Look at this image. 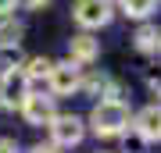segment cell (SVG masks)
<instances>
[{
  "instance_id": "1",
  "label": "cell",
  "mask_w": 161,
  "mask_h": 153,
  "mask_svg": "<svg viewBox=\"0 0 161 153\" xmlns=\"http://www.w3.org/2000/svg\"><path fill=\"white\" fill-rule=\"evenodd\" d=\"M86 125L93 128L97 139H118L132 125V110H129L125 100H97L90 118H86Z\"/></svg>"
},
{
  "instance_id": "2",
  "label": "cell",
  "mask_w": 161,
  "mask_h": 153,
  "mask_svg": "<svg viewBox=\"0 0 161 153\" xmlns=\"http://www.w3.org/2000/svg\"><path fill=\"white\" fill-rule=\"evenodd\" d=\"M115 18V4L111 0H72V22L82 32H97Z\"/></svg>"
},
{
  "instance_id": "3",
  "label": "cell",
  "mask_w": 161,
  "mask_h": 153,
  "mask_svg": "<svg viewBox=\"0 0 161 153\" xmlns=\"http://www.w3.org/2000/svg\"><path fill=\"white\" fill-rule=\"evenodd\" d=\"M50 142L58 150H72V146H79L82 135H86V121L79 118V114H58V118L50 121Z\"/></svg>"
},
{
  "instance_id": "4",
  "label": "cell",
  "mask_w": 161,
  "mask_h": 153,
  "mask_svg": "<svg viewBox=\"0 0 161 153\" xmlns=\"http://www.w3.org/2000/svg\"><path fill=\"white\" fill-rule=\"evenodd\" d=\"M79 82H82V68L75 61H54L50 75H47V85H50V96H72L79 93Z\"/></svg>"
},
{
  "instance_id": "5",
  "label": "cell",
  "mask_w": 161,
  "mask_h": 153,
  "mask_svg": "<svg viewBox=\"0 0 161 153\" xmlns=\"http://www.w3.org/2000/svg\"><path fill=\"white\" fill-rule=\"evenodd\" d=\"M18 110H22L25 125H32V128H43V125H50V121L58 118V107H54V96H50V93H29Z\"/></svg>"
},
{
  "instance_id": "6",
  "label": "cell",
  "mask_w": 161,
  "mask_h": 153,
  "mask_svg": "<svg viewBox=\"0 0 161 153\" xmlns=\"http://www.w3.org/2000/svg\"><path fill=\"white\" fill-rule=\"evenodd\" d=\"M25 96H29V79H25V71L22 68L0 71V107L4 110H18Z\"/></svg>"
},
{
  "instance_id": "7",
  "label": "cell",
  "mask_w": 161,
  "mask_h": 153,
  "mask_svg": "<svg viewBox=\"0 0 161 153\" xmlns=\"http://www.w3.org/2000/svg\"><path fill=\"white\" fill-rule=\"evenodd\" d=\"M132 132L143 142H161V103H147L132 114Z\"/></svg>"
},
{
  "instance_id": "8",
  "label": "cell",
  "mask_w": 161,
  "mask_h": 153,
  "mask_svg": "<svg viewBox=\"0 0 161 153\" xmlns=\"http://www.w3.org/2000/svg\"><path fill=\"white\" fill-rule=\"evenodd\" d=\"M100 57V39L93 32H79L68 39V61H75L79 68H86V64H93Z\"/></svg>"
},
{
  "instance_id": "9",
  "label": "cell",
  "mask_w": 161,
  "mask_h": 153,
  "mask_svg": "<svg viewBox=\"0 0 161 153\" xmlns=\"http://www.w3.org/2000/svg\"><path fill=\"white\" fill-rule=\"evenodd\" d=\"M132 46H136L140 54H158L161 50V28L158 25H140L136 32H132Z\"/></svg>"
},
{
  "instance_id": "10",
  "label": "cell",
  "mask_w": 161,
  "mask_h": 153,
  "mask_svg": "<svg viewBox=\"0 0 161 153\" xmlns=\"http://www.w3.org/2000/svg\"><path fill=\"white\" fill-rule=\"evenodd\" d=\"M118 11L125 18H136V22H147L150 14L158 11V0H118Z\"/></svg>"
},
{
  "instance_id": "11",
  "label": "cell",
  "mask_w": 161,
  "mask_h": 153,
  "mask_svg": "<svg viewBox=\"0 0 161 153\" xmlns=\"http://www.w3.org/2000/svg\"><path fill=\"white\" fill-rule=\"evenodd\" d=\"M50 68H54V61L50 57H29V61L22 64V71H25V79H29V85L32 82H47V75H50Z\"/></svg>"
},
{
  "instance_id": "12",
  "label": "cell",
  "mask_w": 161,
  "mask_h": 153,
  "mask_svg": "<svg viewBox=\"0 0 161 153\" xmlns=\"http://www.w3.org/2000/svg\"><path fill=\"white\" fill-rule=\"evenodd\" d=\"M22 36H25V25L18 22V18H0V46H11V43H22Z\"/></svg>"
},
{
  "instance_id": "13",
  "label": "cell",
  "mask_w": 161,
  "mask_h": 153,
  "mask_svg": "<svg viewBox=\"0 0 161 153\" xmlns=\"http://www.w3.org/2000/svg\"><path fill=\"white\" fill-rule=\"evenodd\" d=\"M25 57H22V43H11V46H0V71H11V68H22Z\"/></svg>"
},
{
  "instance_id": "14",
  "label": "cell",
  "mask_w": 161,
  "mask_h": 153,
  "mask_svg": "<svg viewBox=\"0 0 161 153\" xmlns=\"http://www.w3.org/2000/svg\"><path fill=\"white\" fill-rule=\"evenodd\" d=\"M147 85H150V93H154V96H161V68L147 75Z\"/></svg>"
},
{
  "instance_id": "15",
  "label": "cell",
  "mask_w": 161,
  "mask_h": 153,
  "mask_svg": "<svg viewBox=\"0 0 161 153\" xmlns=\"http://www.w3.org/2000/svg\"><path fill=\"white\" fill-rule=\"evenodd\" d=\"M0 153H18V142L11 135H0Z\"/></svg>"
},
{
  "instance_id": "16",
  "label": "cell",
  "mask_w": 161,
  "mask_h": 153,
  "mask_svg": "<svg viewBox=\"0 0 161 153\" xmlns=\"http://www.w3.org/2000/svg\"><path fill=\"white\" fill-rule=\"evenodd\" d=\"M29 153H61V150L54 146V142H36V146H32Z\"/></svg>"
},
{
  "instance_id": "17",
  "label": "cell",
  "mask_w": 161,
  "mask_h": 153,
  "mask_svg": "<svg viewBox=\"0 0 161 153\" xmlns=\"http://www.w3.org/2000/svg\"><path fill=\"white\" fill-rule=\"evenodd\" d=\"M18 4H25V7H29V11H43V7L50 4V0H18Z\"/></svg>"
},
{
  "instance_id": "18",
  "label": "cell",
  "mask_w": 161,
  "mask_h": 153,
  "mask_svg": "<svg viewBox=\"0 0 161 153\" xmlns=\"http://www.w3.org/2000/svg\"><path fill=\"white\" fill-rule=\"evenodd\" d=\"M14 7H18V0H0V18H7Z\"/></svg>"
},
{
  "instance_id": "19",
  "label": "cell",
  "mask_w": 161,
  "mask_h": 153,
  "mask_svg": "<svg viewBox=\"0 0 161 153\" xmlns=\"http://www.w3.org/2000/svg\"><path fill=\"white\" fill-rule=\"evenodd\" d=\"M97 153H104V150H97Z\"/></svg>"
}]
</instances>
